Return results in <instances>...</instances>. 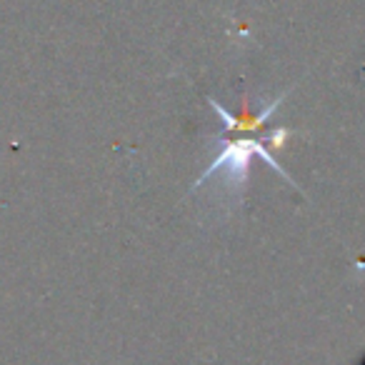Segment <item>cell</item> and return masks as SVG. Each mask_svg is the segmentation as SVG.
Instances as JSON below:
<instances>
[{"label": "cell", "mask_w": 365, "mask_h": 365, "mask_svg": "<svg viewBox=\"0 0 365 365\" xmlns=\"http://www.w3.org/2000/svg\"><path fill=\"white\" fill-rule=\"evenodd\" d=\"M218 143H220L218 155H215L213 163L200 173V178L193 182V185H200V182H205L208 178H213L215 173H220V175H223V188H228V193H233L235 203L240 205L243 203V193H245V182H248L250 165H253V160L258 158V160L268 163V165L273 168V170L278 173L285 182H290L293 188H298L295 180L290 178V173L283 170V165H280V163L273 158V153H270V148H265L258 138L218 135Z\"/></svg>", "instance_id": "1"}, {"label": "cell", "mask_w": 365, "mask_h": 365, "mask_svg": "<svg viewBox=\"0 0 365 365\" xmlns=\"http://www.w3.org/2000/svg\"><path fill=\"white\" fill-rule=\"evenodd\" d=\"M293 135V130H290V128H278V130H273L268 135V145L270 148H280L285 143V138H290Z\"/></svg>", "instance_id": "3"}, {"label": "cell", "mask_w": 365, "mask_h": 365, "mask_svg": "<svg viewBox=\"0 0 365 365\" xmlns=\"http://www.w3.org/2000/svg\"><path fill=\"white\" fill-rule=\"evenodd\" d=\"M285 96L288 93H283V96H278L273 103H265L263 106V110L258 113V115H248V113H243V115H233V113H228L223 106H220L215 98H210L208 96V103H210V108H213L215 113H218V118L223 120V125H225V130L228 133H255L258 128H263L265 123L270 120V118L275 115V110H278L280 106H283V101H285Z\"/></svg>", "instance_id": "2"}]
</instances>
